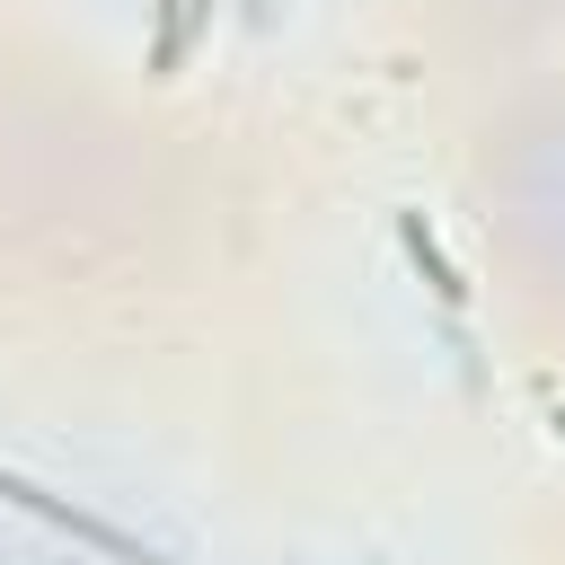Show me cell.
<instances>
[{"label":"cell","mask_w":565,"mask_h":565,"mask_svg":"<svg viewBox=\"0 0 565 565\" xmlns=\"http://www.w3.org/2000/svg\"><path fill=\"white\" fill-rule=\"evenodd\" d=\"M397 247H406L415 282H424V291H433V300H441V309L459 318V309H468V274L450 265V247L433 238V221H424V212H397Z\"/></svg>","instance_id":"obj_2"},{"label":"cell","mask_w":565,"mask_h":565,"mask_svg":"<svg viewBox=\"0 0 565 565\" xmlns=\"http://www.w3.org/2000/svg\"><path fill=\"white\" fill-rule=\"evenodd\" d=\"M203 18H212V0H150V79H177L185 71Z\"/></svg>","instance_id":"obj_3"},{"label":"cell","mask_w":565,"mask_h":565,"mask_svg":"<svg viewBox=\"0 0 565 565\" xmlns=\"http://www.w3.org/2000/svg\"><path fill=\"white\" fill-rule=\"evenodd\" d=\"M547 433H556V441H565V397H547Z\"/></svg>","instance_id":"obj_4"},{"label":"cell","mask_w":565,"mask_h":565,"mask_svg":"<svg viewBox=\"0 0 565 565\" xmlns=\"http://www.w3.org/2000/svg\"><path fill=\"white\" fill-rule=\"evenodd\" d=\"M0 503H18L26 521H44V530H62V539H79V547H97V556H115V565H159L141 539H124L115 521L79 512L71 494H53V486H35V477H18V468H0Z\"/></svg>","instance_id":"obj_1"}]
</instances>
